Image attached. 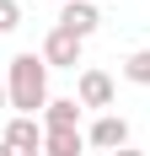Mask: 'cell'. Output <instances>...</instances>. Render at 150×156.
I'll return each mask as SVG.
<instances>
[{"label": "cell", "instance_id": "cell-1", "mask_svg": "<svg viewBox=\"0 0 150 156\" xmlns=\"http://www.w3.org/2000/svg\"><path fill=\"white\" fill-rule=\"evenodd\" d=\"M5 97L22 119H38L48 108V65L43 54H16L11 70H5Z\"/></svg>", "mask_w": 150, "mask_h": 156}, {"label": "cell", "instance_id": "cell-2", "mask_svg": "<svg viewBox=\"0 0 150 156\" xmlns=\"http://www.w3.org/2000/svg\"><path fill=\"white\" fill-rule=\"evenodd\" d=\"M54 27H64L70 38H80V43H86L91 32L102 27V11H97V5H86V0H64V5H59V22H54Z\"/></svg>", "mask_w": 150, "mask_h": 156}, {"label": "cell", "instance_id": "cell-3", "mask_svg": "<svg viewBox=\"0 0 150 156\" xmlns=\"http://www.w3.org/2000/svg\"><path fill=\"white\" fill-rule=\"evenodd\" d=\"M43 65H48V70H75V65H80V38H70L64 27H48V38H43Z\"/></svg>", "mask_w": 150, "mask_h": 156}, {"label": "cell", "instance_id": "cell-4", "mask_svg": "<svg viewBox=\"0 0 150 156\" xmlns=\"http://www.w3.org/2000/svg\"><path fill=\"white\" fill-rule=\"evenodd\" d=\"M75 102H80V108H113V76H107V70H80Z\"/></svg>", "mask_w": 150, "mask_h": 156}, {"label": "cell", "instance_id": "cell-5", "mask_svg": "<svg viewBox=\"0 0 150 156\" xmlns=\"http://www.w3.org/2000/svg\"><path fill=\"white\" fill-rule=\"evenodd\" d=\"M91 145H97V151H123V145H129V119H118V113H102V119H97V124H91V135H86Z\"/></svg>", "mask_w": 150, "mask_h": 156}, {"label": "cell", "instance_id": "cell-6", "mask_svg": "<svg viewBox=\"0 0 150 156\" xmlns=\"http://www.w3.org/2000/svg\"><path fill=\"white\" fill-rule=\"evenodd\" d=\"M0 140H5V145H22V151H43V124H38V119H22V113H11Z\"/></svg>", "mask_w": 150, "mask_h": 156}, {"label": "cell", "instance_id": "cell-7", "mask_svg": "<svg viewBox=\"0 0 150 156\" xmlns=\"http://www.w3.org/2000/svg\"><path fill=\"white\" fill-rule=\"evenodd\" d=\"M43 129H80V102L75 97H48L43 119H38Z\"/></svg>", "mask_w": 150, "mask_h": 156}, {"label": "cell", "instance_id": "cell-8", "mask_svg": "<svg viewBox=\"0 0 150 156\" xmlns=\"http://www.w3.org/2000/svg\"><path fill=\"white\" fill-rule=\"evenodd\" d=\"M118 70H123V81H129V86H150V48H134Z\"/></svg>", "mask_w": 150, "mask_h": 156}, {"label": "cell", "instance_id": "cell-9", "mask_svg": "<svg viewBox=\"0 0 150 156\" xmlns=\"http://www.w3.org/2000/svg\"><path fill=\"white\" fill-rule=\"evenodd\" d=\"M86 135L80 129H43V151H80Z\"/></svg>", "mask_w": 150, "mask_h": 156}, {"label": "cell", "instance_id": "cell-10", "mask_svg": "<svg viewBox=\"0 0 150 156\" xmlns=\"http://www.w3.org/2000/svg\"><path fill=\"white\" fill-rule=\"evenodd\" d=\"M22 27V0H0V32H16Z\"/></svg>", "mask_w": 150, "mask_h": 156}, {"label": "cell", "instance_id": "cell-11", "mask_svg": "<svg viewBox=\"0 0 150 156\" xmlns=\"http://www.w3.org/2000/svg\"><path fill=\"white\" fill-rule=\"evenodd\" d=\"M0 156H43V151H22V145H5V140H0Z\"/></svg>", "mask_w": 150, "mask_h": 156}, {"label": "cell", "instance_id": "cell-12", "mask_svg": "<svg viewBox=\"0 0 150 156\" xmlns=\"http://www.w3.org/2000/svg\"><path fill=\"white\" fill-rule=\"evenodd\" d=\"M5 108H11V97H5V81H0V113H5Z\"/></svg>", "mask_w": 150, "mask_h": 156}, {"label": "cell", "instance_id": "cell-13", "mask_svg": "<svg viewBox=\"0 0 150 156\" xmlns=\"http://www.w3.org/2000/svg\"><path fill=\"white\" fill-rule=\"evenodd\" d=\"M113 156H145V151H129V145H123V151H113Z\"/></svg>", "mask_w": 150, "mask_h": 156}, {"label": "cell", "instance_id": "cell-14", "mask_svg": "<svg viewBox=\"0 0 150 156\" xmlns=\"http://www.w3.org/2000/svg\"><path fill=\"white\" fill-rule=\"evenodd\" d=\"M43 156H80V151H43Z\"/></svg>", "mask_w": 150, "mask_h": 156}, {"label": "cell", "instance_id": "cell-15", "mask_svg": "<svg viewBox=\"0 0 150 156\" xmlns=\"http://www.w3.org/2000/svg\"><path fill=\"white\" fill-rule=\"evenodd\" d=\"M86 5H102V0H86Z\"/></svg>", "mask_w": 150, "mask_h": 156}, {"label": "cell", "instance_id": "cell-16", "mask_svg": "<svg viewBox=\"0 0 150 156\" xmlns=\"http://www.w3.org/2000/svg\"><path fill=\"white\" fill-rule=\"evenodd\" d=\"M54 5H64V0H54Z\"/></svg>", "mask_w": 150, "mask_h": 156}]
</instances>
